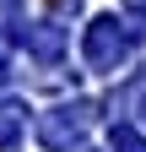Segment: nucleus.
<instances>
[{"mask_svg": "<svg viewBox=\"0 0 146 152\" xmlns=\"http://www.w3.org/2000/svg\"><path fill=\"white\" fill-rule=\"evenodd\" d=\"M130 38H141L135 27L114 22V16H98L92 27H87V60H92L98 71H114L124 65V54H130Z\"/></svg>", "mask_w": 146, "mask_h": 152, "instance_id": "f257e3e1", "label": "nucleus"}, {"mask_svg": "<svg viewBox=\"0 0 146 152\" xmlns=\"http://www.w3.org/2000/svg\"><path fill=\"white\" fill-rule=\"evenodd\" d=\"M87 130V103H76V109H54L49 120H38V141L43 147H70Z\"/></svg>", "mask_w": 146, "mask_h": 152, "instance_id": "f03ea898", "label": "nucleus"}, {"mask_svg": "<svg viewBox=\"0 0 146 152\" xmlns=\"http://www.w3.org/2000/svg\"><path fill=\"white\" fill-rule=\"evenodd\" d=\"M114 152H146V136L135 125H114Z\"/></svg>", "mask_w": 146, "mask_h": 152, "instance_id": "7ed1b4c3", "label": "nucleus"}, {"mask_svg": "<svg viewBox=\"0 0 146 152\" xmlns=\"http://www.w3.org/2000/svg\"><path fill=\"white\" fill-rule=\"evenodd\" d=\"M16 130H22V109H6V114H0V147H6Z\"/></svg>", "mask_w": 146, "mask_h": 152, "instance_id": "20e7f679", "label": "nucleus"}, {"mask_svg": "<svg viewBox=\"0 0 146 152\" xmlns=\"http://www.w3.org/2000/svg\"><path fill=\"white\" fill-rule=\"evenodd\" d=\"M141 109H146V103H141Z\"/></svg>", "mask_w": 146, "mask_h": 152, "instance_id": "39448f33", "label": "nucleus"}]
</instances>
